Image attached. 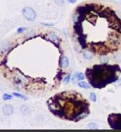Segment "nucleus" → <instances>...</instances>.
I'll list each match as a JSON object with an SVG mask.
<instances>
[{
  "instance_id": "6ab92c4d",
  "label": "nucleus",
  "mask_w": 121,
  "mask_h": 132,
  "mask_svg": "<svg viewBox=\"0 0 121 132\" xmlns=\"http://www.w3.org/2000/svg\"><path fill=\"white\" fill-rule=\"evenodd\" d=\"M45 26H53V24H49V23H42Z\"/></svg>"
},
{
  "instance_id": "f257e3e1",
  "label": "nucleus",
  "mask_w": 121,
  "mask_h": 132,
  "mask_svg": "<svg viewBox=\"0 0 121 132\" xmlns=\"http://www.w3.org/2000/svg\"><path fill=\"white\" fill-rule=\"evenodd\" d=\"M121 70L118 65H94L86 71V76L90 84L96 88H102L107 84L115 82Z\"/></svg>"
},
{
  "instance_id": "9d476101",
  "label": "nucleus",
  "mask_w": 121,
  "mask_h": 132,
  "mask_svg": "<svg viewBox=\"0 0 121 132\" xmlns=\"http://www.w3.org/2000/svg\"><path fill=\"white\" fill-rule=\"evenodd\" d=\"M13 96H15V97H18V98H20V99H22V100H27V97H26L25 95H22V94H21V93H17V92H13Z\"/></svg>"
},
{
  "instance_id": "ddd939ff",
  "label": "nucleus",
  "mask_w": 121,
  "mask_h": 132,
  "mask_svg": "<svg viewBox=\"0 0 121 132\" xmlns=\"http://www.w3.org/2000/svg\"><path fill=\"white\" fill-rule=\"evenodd\" d=\"M90 99L93 102H97V95H96V93L91 92V93L90 94Z\"/></svg>"
},
{
  "instance_id": "0eeeda50",
  "label": "nucleus",
  "mask_w": 121,
  "mask_h": 132,
  "mask_svg": "<svg viewBox=\"0 0 121 132\" xmlns=\"http://www.w3.org/2000/svg\"><path fill=\"white\" fill-rule=\"evenodd\" d=\"M83 56H84V58L86 59H91L93 57V53L91 52L90 50H87V51H84V53H83Z\"/></svg>"
},
{
  "instance_id": "2eb2a0df",
  "label": "nucleus",
  "mask_w": 121,
  "mask_h": 132,
  "mask_svg": "<svg viewBox=\"0 0 121 132\" xmlns=\"http://www.w3.org/2000/svg\"><path fill=\"white\" fill-rule=\"evenodd\" d=\"M70 79H71V76H70V74H68V75H67L66 78H65L64 79H63V83H64L65 84H69V82H70Z\"/></svg>"
},
{
  "instance_id": "f8f14e48",
  "label": "nucleus",
  "mask_w": 121,
  "mask_h": 132,
  "mask_svg": "<svg viewBox=\"0 0 121 132\" xmlns=\"http://www.w3.org/2000/svg\"><path fill=\"white\" fill-rule=\"evenodd\" d=\"M100 62H101L102 64H105V63L108 62V58H107L106 55H101V57H100Z\"/></svg>"
},
{
  "instance_id": "6e6552de",
  "label": "nucleus",
  "mask_w": 121,
  "mask_h": 132,
  "mask_svg": "<svg viewBox=\"0 0 121 132\" xmlns=\"http://www.w3.org/2000/svg\"><path fill=\"white\" fill-rule=\"evenodd\" d=\"M78 86L80 88H85V89H89L90 88H91V86H90L87 83H86V82H83V81L79 82Z\"/></svg>"
},
{
  "instance_id": "9b49d317",
  "label": "nucleus",
  "mask_w": 121,
  "mask_h": 132,
  "mask_svg": "<svg viewBox=\"0 0 121 132\" xmlns=\"http://www.w3.org/2000/svg\"><path fill=\"white\" fill-rule=\"evenodd\" d=\"M88 128L89 129H92V130H97L98 129V126L97 125V124H95V123H93V122H91V123H89L88 124Z\"/></svg>"
},
{
  "instance_id": "f03ea898",
  "label": "nucleus",
  "mask_w": 121,
  "mask_h": 132,
  "mask_svg": "<svg viewBox=\"0 0 121 132\" xmlns=\"http://www.w3.org/2000/svg\"><path fill=\"white\" fill-rule=\"evenodd\" d=\"M108 123L112 129L121 130V114H111L108 117Z\"/></svg>"
},
{
  "instance_id": "39448f33",
  "label": "nucleus",
  "mask_w": 121,
  "mask_h": 132,
  "mask_svg": "<svg viewBox=\"0 0 121 132\" xmlns=\"http://www.w3.org/2000/svg\"><path fill=\"white\" fill-rule=\"evenodd\" d=\"M85 78V75L83 74V73H76L75 74L73 75V83H74L75 84L77 81H81V80H83Z\"/></svg>"
},
{
  "instance_id": "20e7f679",
  "label": "nucleus",
  "mask_w": 121,
  "mask_h": 132,
  "mask_svg": "<svg viewBox=\"0 0 121 132\" xmlns=\"http://www.w3.org/2000/svg\"><path fill=\"white\" fill-rule=\"evenodd\" d=\"M13 106L9 104H7L3 106V113L6 116H11L13 113Z\"/></svg>"
},
{
  "instance_id": "1a4fd4ad",
  "label": "nucleus",
  "mask_w": 121,
  "mask_h": 132,
  "mask_svg": "<svg viewBox=\"0 0 121 132\" xmlns=\"http://www.w3.org/2000/svg\"><path fill=\"white\" fill-rule=\"evenodd\" d=\"M21 111L23 113V114H28L29 112H30V109H29L28 106H21Z\"/></svg>"
},
{
  "instance_id": "4468645a",
  "label": "nucleus",
  "mask_w": 121,
  "mask_h": 132,
  "mask_svg": "<svg viewBox=\"0 0 121 132\" xmlns=\"http://www.w3.org/2000/svg\"><path fill=\"white\" fill-rule=\"evenodd\" d=\"M12 95H10V94H7V93H5L3 94V100L5 101V100H11L12 99Z\"/></svg>"
},
{
  "instance_id": "dca6fc26",
  "label": "nucleus",
  "mask_w": 121,
  "mask_h": 132,
  "mask_svg": "<svg viewBox=\"0 0 121 132\" xmlns=\"http://www.w3.org/2000/svg\"><path fill=\"white\" fill-rule=\"evenodd\" d=\"M55 2L56 4H58L59 6H61L63 4V0H55Z\"/></svg>"
},
{
  "instance_id": "f3484780",
  "label": "nucleus",
  "mask_w": 121,
  "mask_h": 132,
  "mask_svg": "<svg viewBox=\"0 0 121 132\" xmlns=\"http://www.w3.org/2000/svg\"><path fill=\"white\" fill-rule=\"evenodd\" d=\"M25 31V27H19L17 29V33H22Z\"/></svg>"
},
{
  "instance_id": "423d86ee",
  "label": "nucleus",
  "mask_w": 121,
  "mask_h": 132,
  "mask_svg": "<svg viewBox=\"0 0 121 132\" xmlns=\"http://www.w3.org/2000/svg\"><path fill=\"white\" fill-rule=\"evenodd\" d=\"M59 64H60V66H61L62 68H67V67H69V61L68 57H66V56H63V57L60 59Z\"/></svg>"
},
{
  "instance_id": "7ed1b4c3",
  "label": "nucleus",
  "mask_w": 121,
  "mask_h": 132,
  "mask_svg": "<svg viewBox=\"0 0 121 132\" xmlns=\"http://www.w3.org/2000/svg\"><path fill=\"white\" fill-rule=\"evenodd\" d=\"M22 15L29 22H33L36 18V13L35 10L30 7H25L22 9Z\"/></svg>"
},
{
  "instance_id": "a211bd4d",
  "label": "nucleus",
  "mask_w": 121,
  "mask_h": 132,
  "mask_svg": "<svg viewBox=\"0 0 121 132\" xmlns=\"http://www.w3.org/2000/svg\"><path fill=\"white\" fill-rule=\"evenodd\" d=\"M68 2H69L70 4H75L77 2V0H68Z\"/></svg>"
}]
</instances>
